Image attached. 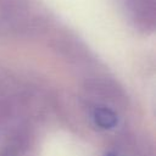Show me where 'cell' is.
<instances>
[{
    "mask_svg": "<svg viewBox=\"0 0 156 156\" xmlns=\"http://www.w3.org/2000/svg\"><path fill=\"white\" fill-rule=\"evenodd\" d=\"M29 130L21 126L15 128L0 147V156H21L29 145Z\"/></svg>",
    "mask_w": 156,
    "mask_h": 156,
    "instance_id": "obj_1",
    "label": "cell"
},
{
    "mask_svg": "<svg viewBox=\"0 0 156 156\" xmlns=\"http://www.w3.org/2000/svg\"><path fill=\"white\" fill-rule=\"evenodd\" d=\"M105 156H117V155H116V154H113V152H107Z\"/></svg>",
    "mask_w": 156,
    "mask_h": 156,
    "instance_id": "obj_4",
    "label": "cell"
},
{
    "mask_svg": "<svg viewBox=\"0 0 156 156\" xmlns=\"http://www.w3.org/2000/svg\"><path fill=\"white\" fill-rule=\"evenodd\" d=\"M91 118L95 123V126H98L100 129H112L117 126L118 123V115L116 113V111L106 105H101V104H96L93 110H91Z\"/></svg>",
    "mask_w": 156,
    "mask_h": 156,
    "instance_id": "obj_3",
    "label": "cell"
},
{
    "mask_svg": "<svg viewBox=\"0 0 156 156\" xmlns=\"http://www.w3.org/2000/svg\"><path fill=\"white\" fill-rule=\"evenodd\" d=\"M87 90H89L96 99L100 100L99 104L107 105V102L117 104L118 99L122 98V90L112 82L104 80V79H94L87 84Z\"/></svg>",
    "mask_w": 156,
    "mask_h": 156,
    "instance_id": "obj_2",
    "label": "cell"
}]
</instances>
